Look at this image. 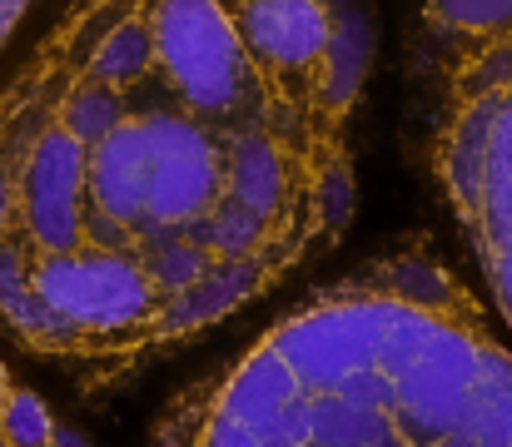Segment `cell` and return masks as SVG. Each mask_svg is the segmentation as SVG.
<instances>
[{
    "label": "cell",
    "mask_w": 512,
    "mask_h": 447,
    "mask_svg": "<svg viewBox=\"0 0 512 447\" xmlns=\"http://www.w3.org/2000/svg\"><path fill=\"white\" fill-rule=\"evenodd\" d=\"M155 60L199 115H229L249 90V50L234 15L219 0H155L150 5Z\"/></svg>",
    "instance_id": "6da1fadb"
},
{
    "label": "cell",
    "mask_w": 512,
    "mask_h": 447,
    "mask_svg": "<svg viewBox=\"0 0 512 447\" xmlns=\"http://www.w3.org/2000/svg\"><path fill=\"white\" fill-rule=\"evenodd\" d=\"M30 289L80 338L115 333L150 313V279L120 249H60L30 264Z\"/></svg>",
    "instance_id": "7a4b0ae2"
},
{
    "label": "cell",
    "mask_w": 512,
    "mask_h": 447,
    "mask_svg": "<svg viewBox=\"0 0 512 447\" xmlns=\"http://www.w3.org/2000/svg\"><path fill=\"white\" fill-rule=\"evenodd\" d=\"M10 189H15V219L40 254L85 244V145L65 125L35 135V145L25 149L20 179H10Z\"/></svg>",
    "instance_id": "3957f363"
},
{
    "label": "cell",
    "mask_w": 512,
    "mask_h": 447,
    "mask_svg": "<svg viewBox=\"0 0 512 447\" xmlns=\"http://www.w3.org/2000/svg\"><path fill=\"white\" fill-rule=\"evenodd\" d=\"M388 298H358V303H324L314 313L289 318L269 348L294 368L304 393L314 388H339L348 373L378 363V333L388 318Z\"/></svg>",
    "instance_id": "277c9868"
},
{
    "label": "cell",
    "mask_w": 512,
    "mask_h": 447,
    "mask_svg": "<svg viewBox=\"0 0 512 447\" xmlns=\"http://www.w3.org/2000/svg\"><path fill=\"white\" fill-rule=\"evenodd\" d=\"M204 443L224 447H279V443H304V383L294 378V368L264 343L254 348L229 388L224 403L214 413V428L204 433Z\"/></svg>",
    "instance_id": "5b68a950"
},
{
    "label": "cell",
    "mask_w": 512,
    "mask_h": 447,
    "mask_svg": "<svg viewBox=\"0 0 512 447\" xmlns=\"http://www.w3.org/2000/svg\"><path fill=\"white\" fill-rule=\"evenodd\" d=\"M478 353L463 328H438L428 348L393 373V413L403 428V443H443L448 423L458 418L473 378H478Z\"/></svg>",
    "instance_id": "8992f818"
},
{
    "label": "cell",
    "mask_w": 512,
    "mask_h": 447,
    "mask_svg": "<svg viewBox=\"0 0 512 447\" xmlns=\"http://www.w3.org/2000/svg\"><path fill=\"white\" fill-rule=\"evenodd\" d=\"M140 125H145V145H150L145 224L184 229L219 194V154L209 145V135L184 115H145Z\"/></svg>",
    "instance_id": "52a82bcc"
},
{
    "label": "cell",
    "mask_w": 512,
    "mask_h": 447,
    "mask_svg": "<svg viewBox=\"0 0 512 447\" xmlns=\"http://www.w3.org/2000/svg\"><path fill=\"white\" fill-rule=\"evenodd\" d=\"M234 25L244 50L279 70L319 65L334 35V15L324 0H244Z\"/></svg>",
    "instance_id": "ba28073f"
},
{
    "label": "cell",
    "mask_w": 512,
    "mask_h": 447,
    "mask_svg": "<svg viewBox=\"0 0 512 447\" xmlns=\"http://www.w3.org/2000/svg\"><path fill=\"white\" fill-rule=\"evenodd\" d=\"M150 194V145L140 120H120L105 140L85 145V204L130 224H145Z\"/></svg>",
    "instance_id": "9c48e42d"
},
{
    "label": "cell",
    "mask_w": 512,
    "mask_h": 447,
    "mask_svg": "<svg viewBox=\"0 0 512 447\" xmlns=\"http://www.w3.org/2000/svg\"><path fill=\"white\" fill-rule=\"evenodd\" d=\"M443 443H488L512 447V358L503 348L483 343L478 353V378L458 408V418L448 423Z\"/></svg>",
    "instance_id": "30bf717a"
},
{
    "label": "cell",
    "mask_w": 512,
    "mask_h": 447,
    "mask_svg": "<svg viewBox=\"0 0 512 447\" xmlns=\"http://www.w3.org/2000/svg\"><path fill=\"white\" fill-rule=\"evenodd\" d=\"M304 443L363 447V443H403V428L393 413L363 408L339 388L304 393Z\"/></svg>",
    "instance_id": "8fae6325"
},
{
    "label": "cell",
    "mask_w": 512,
    "mask_h": 447,
    "mask_svg": "<svg viewBox=\"0 0 512 447\" xmlns=\"http://www.w3.org/2000/svg\"><path fill=\"white\" fill-rule=\"evenodd\" d=\"M259 284V264L244 259V254H219V264H204L199 279H189L179 294H174L170 313H165V328H199V323H214L219 313L239 308L244 298L254 294Z\"/></svg>",
    "instance_id": "7c38bea8"
},
{
    "label": "cell",
    "mask_w": 512,
    "mask_h": 447,
    "mask_svg": "<svg viewBox=\"0 0 512 447\" xmlns=\"http://www.w3.org/2000/svg\"><path fill=\"white\" fill-rule=\"evenodd\" d=\"M224 184H229V199H234V204H244V209L259 214V219H274V214L284 209V159H279L274 140L244 135L239 145L229 149Z\"/></svg>",
    "instance_id": "4fadbf2b"
},
{
    "label": "cell",
    "mask_w": 512,
    "mask_h": 447,
    "mask_svg": "<svg viewBox=\"0 0 512 447\" xmlns=\"http://www.w3.org/2000/svg\"><path fill=\"white\" fill-rule=\"evenodd\" d=\"M155 65V35L145 20H120L90 55V75L105 85H130Z\"/></svg>",
    "instance_id": "5bb4252c"
},
{
    "label": "cell",
    "mask_w": 512,
    "mask_h": 447,
    "mask_svg": "<svg viewBox=\"0 0 512 447\" xmlns=\"http://www.w3.org/2000/svg\"><path fill=\"white\" fill-rule=\"evenodd\" d=\"M498 110L493 105H473L453 135V149H448V179L458 189L463 204H478L483 199V154H488V130H493Z\"/></svg>",
    "instance_id": "9a60e30c"
},
{
    "label": "cell",
    "mask_w": 512,
    "mask_h": 447,
    "mask_svg": "<svg viewBox=\"0 0 512 447\" xmlns=\"http://www.w3.org/2000/svg\"><path fill=\"white\" fill-rule=\"evenodd\" d=\"M483 214L498 229H512V110H498L488 130V154H483Z\"/></svg>",
    "instance_id": "2e32d148"
},
{
    "label": "cell",
    "mask_w": 512,
    "mask_h": 447,
    "mask_svg": "<svg viewBox=\"0 0 512 447\" xmlns=\"http://www.w3.org/2000/svg\"><path fill=\"white\" fill-rule=\"evenodd\" d=\"M120 120H130V115H125V100H120V85H105V80H95V75H90V85L75 90V95L65 100V110H60V125H65L80 145L105 140Z\"/></svg>",
    "instance_id": "e0dca14e"
},
{
    "label": "cell",
    "mask_w": 512,
    "mask_h": 447,
    "mask_svg": "<svg viewBox=\"0 0 512 447\" xmlns=\"http://www.w3.org/2000/svg\"><path fill=\"white\" fill-rule=\"evenodd\" d=\"M194 224V244L199 249H209V254H249L259 239H264V219L259 214H249L244 204H234V199H224V204H209L199 219H189Z\"/></svg>",
    "instance_id": "ac0fdd59"
},
{
    "label": "cell",
    "mask_w": 512,
    "mask_h": 447,
    "mask_svg": "<svg viewBox=\"0 0 512 447\" xmlns=\"http://www.w3.org/2000/svg\"><path fill=\"white\" fill-rule=\"evenodd\" d=\"M150 234H155V244L145 254V279L155 289H165V294H179L189 279H199V269L209 264V249H199L189 234L155 229V224H150Z\"/></svg>",
    "instance_id": "d6986e66"
},
{
    "label": "cell",
    "mask_w": 512,
    "mask_h": 447,
    "mask_svg": "<svg viewBox=\"0 0 512 447\" xmlns=\"http://www.w3.org/2000/svg\"><path fill=\"white\" fill-rule=\"evenodd\" d=\"M334 65H329V100L343 105L353 90H358V80H363V65H368V25L363 20H343V30L334 25V35H329V50H324Z\"/></svg>",
    "instance_id": "ffe728a7"
},
{
    "label": "cell",
    "mask_w": 512,
    "mask_h": 447,
    "mask_svg": "<svg viewBox=\"0 0 512 447\" xmlns=\"http://www.w3.org/2000/svg\"><path fill=\"white\" fill-rule=\"evenodd\" d=\"M0 438L5 443H20V447H40L55 438V418H50V408L30 388H15L10 383V393L0 403Z\"/></svg>",
    "instance_id": "44dd1931"
},
{
    "label": "cell",
    "mask_w": 512,
    "mask_h": 447,
    "mask_svg": "<svg viewBox=\"0 0 512 447\" xmlns=\"http://www.w3.org/2000/svg\"><path fill=\"white\" fill-rule=\"evenodd\" d=\"M433 15L453 30H503L512 25V0H433Z\"/></svg>",
    "instance_id": "7402d4cb"
},
{
    "label": "cell",
    "mask_w": 512,
    "mask_h": 447,
    "mask_svg": "<svg viewBox=\"0 0 512 447\" xmlns=\"http://www.w3.org/2000/svg\"><path fill=\"white\" fill-rule=\"evenodd\" d=\"M448 294H453V284H448V274H443L438 264H403L398 279H393V298H398V303L438 308Z\"/></svg>",
    "instance_id": "603a6c76"
},
{
    "label": "cell",
    "mask_w": 512,
    "mask_h": 447,
    "mask_svg": "<svg viewBox=\"0 0 512 447\" xmlns=\"http://www.w3.org/2000/svg\"><path fill=\"white\" fill-rule=\"evenodd\" d=\"M339 393H348L353 403H363V408H378V413H393V378L373 363V368H358V373H348L339 383ZM398 418V413H393Z\"/></svg>",
    "instance_id": "cb8c5ba5"
},
{
    "label": "cell",
    "mask_w": 512,
    "mask_h": 447,
    "mask_svg": "<svg viewBox=\"0 0 512 447\" xmlns=\"http://www.w3.org/2000/svg\"><path fill=\"white\" fill-rule=\"evenodd\" d=\"M493 284H498V298L512 313V229H498L493 234Z\"/></svg>",
    "instance_id": "d4e9b609"
},
{
    "label": "cell",
    "mask_w": 512,
    "mask_h": 447,
    "mask_svg": "<svg viewBox=\"0 0 512 447\" xmlns=\"http://www.w3.org/2000/svg\"><path fill=\"white\" fill-rule=\"evenodd\" d=\"M324 199H329V219L339 224L343 214H348V179H343V174H329V189H324Z\"/></svg>",
    "instance_id": "484cf974"
},
{
    "label": "cell",
    "mask_w": 512,
    "mask_h": 447,
    "mask_svg": "<svg viewBox=\"0 0 512 447\" xmlns=\"http://www.w3.org/2000/svg\"><path fill=\"white\" fill-rule=\"evenodd\" d=\"M10 224H15V189H10V174L0 164V239L10 234Z\"/></svg>",
    "instance_id": "4316f807"
},
{
    "label": "cell",
    "mask_w": 512,
    "mask_h": 447,
    "mask_svg": "<svg viewBox=\"0 0 512 447\" xmlns=\"http://www.w3.org/2000/svg\"><path fill=\"white\" fill-rule=\"evenodd\" d=\"M5 393H10V373L0 368V403H5Z\"/></svg>",
    "instance_id": "83f0119b"
},
{
    "label": "cell",
    "mask_w": 512,
    "mask_h": 447,
    "mask_svg": "<svg viewBox=\"0 0 512 447\" xmlns=\"http://www.w3.org/2000/svg\"><path fill=\"white\" fill-rule=\"evenodd\" d=\"M324 5H339V0H324Z\"/></svg>",
    "instance_id": "f1b7e54d"
}]
</instances>
